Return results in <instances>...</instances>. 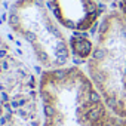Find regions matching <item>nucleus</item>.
<instances>
[{
	"instance_id": "1",
	"label": "nucleus",
	"mask_w": 126,
	"mask_h": 126,
	"mask_svg": "<svg viewBox=\"0 0 126 126\" xmlns=\"http://www.w3.org/2000/svg\"><path fill=\"white\" fill-rule=\"evenodd\" d=\"M42 126H104L111 111L76 65L46 70L39 77Z\"/></svg>"
},
{
	"instance_id": "2",
	"label": "nucleus",
	"mask_w": 126,
	"mask_h": 126,
	"mask_svg": "<svg viewBox=\"0 0 126 126\" xmlns=\"http://www.w3.org/2000/svg\"><path fill=\"white\" fill-rule=\"evenodd\" d=\"M88 76L108 110L126 119V15L108 11L98 27L86 61Z\"/></svg>"
},
{
	"instance_id": "3",
	"label": "nucleus",
	"mask_w": 126,
	"mask_h": 126,
	"mask_svg": "<svg viewBox=\"0 0 126 126\" xmlns=\"http://www.w3.org/2000/svg\"><path fill=\"white\" fill-rule=\"evenodd\" d=\"M8 27L43 71L68 67L73 56L70 37L46 0H15L8 8Z\"/></svg>"
},
{
	"instance_id": "4",
	"label": "nucleus",
	"mask_w": 126,
	"mask_h": 126,
	"mask_svg": "<svg viewBox=\"0 0 126 126\" xmlns=\"http://www.w3.org/2000/svg\"><path fill=\"white\" fill-rule=\"evenodd\" d=\"M39 79L0 28V126H40Z\"/></svg>"
},
{
	"instance_id": "5",
	"label": "nucleus",
	"mask_w": 126,
	"mask_h": 126,
	"mask_svg": "<svg viewBox=\"0 0 126 126\" xmlns=\"http://www.w3.org/2000/svg\"><path fill=\"white\" fill-rule=\"evenodd\" d=\"M46 5L62 27L76 33L91 30L101 16L98 0H46Z\"/></svg>"
},
{
	"instance_id": "6",
	"label": "nucleus",
	"mask_w": 126,
	"mask_h": 126,
	"mask_svg": "<svg viewBox=\"0 0 126 126\" xmlns=\"http://www.w3.org/2000/svg\"><path fill=\"white\" fill-rule=\"evenodd\" d=\"M70 47H71V53L76 59H80V61H88V58L91 56L92 53V49H94V43L82 36L80 33H77L76 36L70 37Z\"/></svg>"
},
{
	"instance_id": "7",
	"label": "nucleus",
	"mask_w": 126,
	"mask_h": 126,
	"mask_svg": "<svg viewBox=\"0 0 126 126\" xmlns=\"http://www.w3.org/2000/svg\"><path fill=\"white\" fill-rule=\"evenodd\" d=\"M104 126H126V119L125 117H117L111 113Z\"/></svg>"
},
{
	"instance_id": "8",
	"label": "nucleus",
	"mask_w": 126,
	"mask_h": 126,
	"mask_svg": "<svg viewBox=\"0 0 126 126\" xmlns=\"http://www.w3.org/2000/svg\"><path fill=\"white\" fill-rule=\"evenodd\" d=\"M119 11L126 15V0H119Z\"/></svg>"
},
{
	"instance_id": "9",
	"label": "nucleus",
	"mask_w": 126,
	"mask_h": 126,
	"mask_svg": "<svg viewBox=\"0 0 126 126\" xmlns=\"http://www.w3.org/2000/svg\"><path fill=\"white\" fill-rule=\"evenodd\" d=\"M101 2H114V0H101Z\"/></svg>"
}]
</instances>
